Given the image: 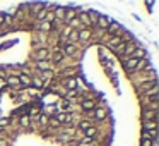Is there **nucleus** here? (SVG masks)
<instances>
[{
  "label": "nucleus",
  "instance_id": "f257e3e1",
  "mask_svg": "<svg viewBox=\"0 0 159 146\" xmlns=\"http://www.w3.org/2000/svg\"><path fill=\"white\" fill-rule=\"evenodd\" d=\"M91 38H93V29H91V28H80V29H77V41L89 45Z\"/></svg>",
  "mask_w": 159,
  "mask_h": 146
},
{
  "label": "nucleus",
  "instance_id": "f03ea898",
  "mask_svg": "<svg viewBox=\"0 0 159 146\" xmlns=\"http://www.w3.org/2000/svg\"><path fill=\"white\" fill-rule=\"evenodd\" d=\"M91 117L96 122H103V120H106V117H108V110L104 107H101V105H98V107L91 112Z\"/></svg>",
  "mask_w": 159,
  "mask_h": 146
},
{
  "label": "nucleus",
  "instance_id": "7ed1b4c3",
  "mask_svg": "<svg viewBox=\"0 0 159 146\" xmlns=\"http://www.w3.org/2000/svg\"><path fill=\"white\" fill-rule=\"evenodd\" d=\"M33 59L36 60V62H43V60H50V50L48 48H36L34 52H33Z\"/></svg>",
  "mask_w": 159,
  "mask_h": 146
},
{
  "label": "nucleus",
  "instance_id": "20e7f679",
  "mask_svg": "<svg viewBox=\"0 0 159 146\" xmlns=\"http://www.w3.org/2000/svg\"><path fill=\"white\" fill-rule=\"evenodd\" d=\"M62 86L65 88V91H77V88H79V79H77V76L62 79Z\"/></svg>",
  "mask_w": 159,
  "mask_h": 146
},
{
  "label": "nucleus",
  "instance_id": "39448f33",
  "mask_svg": "<svg viewBox=\"0 0 159 146\" xmlns=\"http://www.w3.org/2000/svg\"><path fill=\"white\" fill-rule=\"evenodd\" d=\"M96 107H98L96 101H94V100H89V98H86V100L80 101V110H82L86 115H91V112H93Z\"/></svg>",
  "mask_w": 159,
  "mask_h": 146
},
{
  "label": "nucleus",
  "instance_id": "423d86ee",
  "mask_svg": "<svg viewBox=\"0 0 159 146\" xmlns=\"http://www.w3.org/2000/svg\"><path fill=\"white\" fill-rule=\"evenodd\" d=\"M77 21H79V24H82L84 28H91L93 29V24H91V19H89V16H87V12L86 11H77Z\"/></svg>",
  "mask_w": 159,
  "mask_h": 146
},
{
  "label": "nucleus",
  "instance_id": "0eeeda50",
  "mask_svg": "<svg viewBox=\"0 0 159 146\" xmlns=\"http://www.w3.org/2000/svg\"><path fill=\"white\" fill-rule=\"evenodd\" d=\"M135 50H137V43L128 41V43H127V46H125V50H123V53H121V60L130 59V57L134 55V52H135Z\"/></svg>",
  "mask_w": 159,
  "mask_h": 146
},
{
  "label": "nucleus",
  "instance_id": "6e6552de",
  "mask_svg": "<svg viewBox=\"0 0 159 146\" xmlns=\"http://www.w3.org/2000/svg\"><path fill=\"white\" fill-rule=\"evenodd\" d=\"M110 24H111V19L106 17V16H103V14H99V17H98V21H96L98 29H101V31H106Z\"/></svg>",
  "mask_w": 159,
  "mask_h": 146
},
{
  "label": "nucleus",
  "instance_id": "1a4fd4ad",
  "mask_svg": "<svg viewBox=\"0 0 159 146\" xmlns=\"http://www.w3.org/2000/svg\"><path fill=\"white\" fill-rule=\"evenodd\" d=\"M62 52H63V55H67V57H77V46L74 45V43H65Z\"/></svg>",
  "mask_w": 159,
  "mask_h": 146
},
{
  "label": "nucleus",
  "instance_id": "9d476101",
  "mask_svg": "<svg viewBox=\"0 0 159 146\" xmlns=\"http://www.w3.org/2000/svg\"><path fill=\"white\" fill-rule=\"evenodd\" d=\"M75 16H77V9L67 7L65 9V16H63V24H69L72 19H75Z\"/></svg>",
  "mask_w": 159,
  "mask_h": 146
},
{
  "label": "nucleus",
  "instance_id": "9b49d317",
  "mask_svg": "<svg viewBox=\"0 0 159 146\" xmlns=\"http://www.w3.org/2000/svg\"><path fill=\"white\" fill-rule=\"evenodd\" d=\"M98 132H99V129L96 127V125H91L89 129H86V131L82 132L84 136H86V139H89V141H93V139H96V136H98Z\"/></svg>",
  "mask_w": 159,
  "mask_h": 146
},
{
  "label": "nucleus",
  "instance_id": "f8f14e48",
  "mask_svg": "<svg viewBox=\"0 0 159 146\" xmlns=\"http://www.w3.org/2000/svg\"><path fill=\"white\" fill-rule=\"evenodd\" d=\"M63 57H65V55H63V52H62V50H53L52 59H50L48 62H50V64H57V66H58V64L63 60Z\"/></svg>",
  "mask_w": 159,
  "mask_h": 146
},
{
  "label": "nucleus",
  "instance_id": "ddd939ff",
  "mask_svg": "<svg viewBox=\"0 0 159 146\" xmlns=\"http://www.w3.org/2000/svg\"><path fill=\"white\" fill-rule=\"evenodd\" d=\"M142 120H157V110H142Z\"/></svg>",
  "mask_w": 159,
  "mask_h": 146
},
{
  "label": "nucleus",
  "instance_id": "4468645a",
  "mask_svg": "<svg viewBox=\"0 0 159 146\" xmlns=\"http://www.w3.org/2000/svg\"><path fill=\"white\" fill-rule=\"evenodd\" d=\"M36 31L50 33V31H53V26H52V22H46V21H43V22H38V24H36Z\"/></svg>",
  "mask_w": 159,
  "mask_h": 146
},
{
  "label": "nucleus",
  "instance_id": "2eb2a0df",
  "mask_svg": "<svg viewBox=\"0 0 159 146\" xmlns=\"http://www.w3.org/2000/svg\"><path fill=\"white\" fill-rule=\"evenodd\" d=\"M157 120H142V131H157Z\"/></svg>",
  "mask_w": 159,
  "mask_h": 146
},
{
  "label": "nucleus",
  "instance_id": "dca6fc26",
  "mask_svg": "<svg viewBox=\"0 0 159 146\" xmlns=\"http://www.w3.org/2000/svg\"><path fill=\"white\" fill-rule=\"evenodd\" d=\"M121 41H123V40H121V36H120V35L110 36V38H108V41H106V46H110V48H115V46L120 45Z\"/></svg>",
  "mask_w": 159,
  "mask_h": 146
},
{
  "label": "nucleus",
  "instance_id": "f3484780",
  "mask_svg": "<svg viewBox=\"0 0 159 146\" xmlns=\"http://www.w3.org/2000/svg\"><path fill=\"white\" fill-rule=\"evenodd\" d=\"M36 71H38V72H46V71H52V64H50L48 60L36 62Z\"/></svg>",
  "mask_w": 159,
  "mask_h": 146
},
{
  "label": "nucleus",
  "instance_id": "a211bd4d",
  "mask_svg": "<svg viewBox=\"0 0 159 146\" xmlns=\"http://www.w3.org/2000/svg\"><path fill=\"white\" fill-rule=\"evenodd\" d=\"M5 83H7L9 88H21V86H19V77L17 76H9V74H7Z\"/></svg>",
  "mask_w": 159,
  "mask_h": 146
},
{
  "label": "nucleus",
  "instance_id": "6ab92c4d",
  "mask_svg": "<svg viewBox=\"0 0 159 146\" xmlns=\"http://www.w3.org/2000/svg\"><path fill=\"white\" fill-rule=\"evenodd\" d=\"M91 125H93V120H91V119H82V120L77 124V129H79V132H84L86 129H89Z\"/></svg>",
  "mask_w": 159,
  "mask_h": 146
},
{
  "label": "nucleus",
  "instance_id": "aec40b11",
  "mask_svg": "<svg viewBox=\"0 0 159 146\" xmlns=\"http://www.w3.org/2000/svg\"><path fill=\"white\" fill-rule=\"evenodd\" d=\"M46 16H48V9H46V5L45 7L41 9V11H38V14L34 16V21H36V24H38V22H43L46 19Z\"/></svg>",
  "mask_w": 159,
  "mask_h": 146
},
{
  "label": "nucleus",
  "instance_id": "412c9836",
  "mask_svg": "<svg viewBox=\"0 0 159 146\" xmlns=\"http://www.w3.org/2000/svg\"><path fill=\"white\" fill-rule=\"evenodd\" d=\"M145 55H147V52H145V50L142 48V46H137V50L134 52V55H132V57H134L135 60H144V59H145Z\"/></svg>",
  "mask_w": 159,
  "mask_h": 146
},
{
  "label": "nucleus",
  "instance_id": "4be33fe9",
  "mask_svg": "<svg viewBox=\"0 0 159 146\" xmlns=\"http://www.w3.org/2000/svg\"><path fill=\"white\" fill-rule=\"evenodd\" d=\"M19 124H21V127H29V124H31V117H28V115H21L19 117Z\"/></svg>",
  "mask_w": 159,
  "mask_h": 146
},
{
  "label": "nucleus",
  "instance_id": "5701e85b",
  "mask_svg": "<svg viewBox=\"0 0 159 146\" xmlns=\"http://www.w3.org/2000/svg\"><path fill=\"white\" fill-rule=\"evenodd\" d=\"M48 127H53V129H60V127H62V124H60V122L57 120L55 117H48Z\"/></svg>",
  "mask_w": 159,
  "mask_h": 146
},
{
  "label": "nucleus",
  "instance_id": "b1692460",
  "mask_svg": "<svg viewBox=\"0 0 159 146\" xmlns=\"http://www.w3.org/2000/svg\"><path fill=\"white\" fill-rule=\"evenodd\" d=\"M127 43L128 41H121L120 45H116L113 48V53H116V55H121V53H123V50H125V46H127Z\"/></svg>",
  "mask_w": 159,
  "mask_h": 146
},
{
  "label": "nucleus",
  "instance_id": "393cba45",
  "mask_svg": "<svg viewBox=\"0 0 159 146\" xmlns=\"http://www.w3.org/2000/svg\"><path fill=\"white\" fill-rule=\"evenodd\" d=\"M11 119L9 117H0V129H4V127H7V125H11Z\"/></svg>",
  "mask_w": 159,
  "mask_h": 146
},
{
  "label": "nucleus",
  "instance_id": "a878e982",
  "mask_svg": "<svg viewBox=\"0 0 159 146\" xmlns=\"http://www.w3.org/2000/svg\"><path fill=\"white\" fill-rule=\"evenodd\" d=\"M12 22H14V17H12V16H7V14H5V17H4V24H5V26H11Z\"/></svg>",
  "mask_w": 159,
  "mask_h": 146
},
{
  "label": "nucleus",
  "instance_id": "bb28decb",
  "mask_svg": "<svg viewBox=\"0 0 159 146\" xmlns=\"http://www.w3.org/2000/svg\"><path fill=\"white\" fill-rule=\"evenodd\" d=\"M5 77H7V71L4 67H0V81H5Z\"/></svg>",
  "mask_w": 159,
  "mask_h": 146
},
{
  "label": "nucleus",
  "instance_id": "cd10ccee",
  "mask_svg": "<svg viewBox=\"0 0 159 146\" xmlns=\"http://www.w3.org/2000/svg\"><path fill=\"white\" fill-rule=\"evenodd\" d=\"M156 143L152 141H147V139H140V146H154Z\"/></svg>",
  "mask_w": 159,
  "mask_h": 146
},
{
  "label": "nucleus",
  "instance_id": "c85d7f7f",
  "mask_svg": "<svg viewBox=\"0 0 159 146\" xmlns=\"http://www.w3.org/2000/svg\"><path fill=\"white\" fill-rule=\"evenodd\" d=\"M4 17H5V14H4V12H0V26L4 24Z\"/></svg>",
  "mask_w": 159,
  "mask_h": 146
}]
</instances>
